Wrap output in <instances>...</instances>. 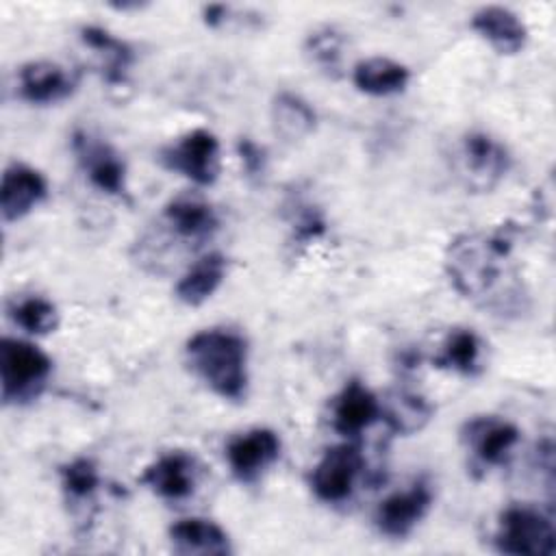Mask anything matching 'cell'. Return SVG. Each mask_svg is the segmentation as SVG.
Masks as SVG:
<instances>
[{
    "instance_id": "5bb4252c",
    "label": "cell",
    "mask_w": 556,
    "mask_h": 556,
    "mask_svg": "<svg viewBox=\"0 0 556 556\" xmlns=\"http://www.w3.org/2000/svg\"><path fill=\"white\" fill-rule=\"evenodd\" d=\"M48 198V180L33 165L13 161L0 182V213L4 222H20Z\"/></svg>"
},
{
    "instance_id": "4fadbf2b",
    "label": "cell",
    "mask_w": 556,
    "mask_h": 556,
    "mask_svg": "<svg viewBox=\"0 0 556 556\" xmlns=\"http://www.w3.org/2000/svg\"><path fill=\"white\" fill-rule=\"evenodd\" d=\"M380 419V397L358 378L345 380L330 402V421L334 432L356 439Z\"/></svg>"
},
{
    "instance_id": "83f0119b",
    "label": "cell",
    "mask_w": 556,
    "mask_h": 556,
    "mask_svg": "<svg viewBox=\"0 0 556 556\" xmlns=\"http://www.w3.org/2000/svg\"><path fill=\"white\" fill-rule=\"evenodd\" d=\"M326 232V219L321 211L306 202H295L291 215V237L298 245L317 241Z\"/></svg>"
},
{
    "instance_id": "44dd1931",
    "label": "cell",
    "mask_w": 556,
    "mask_h": 556,
    "mask_svg": "<svg viewBox=\"0 0 556 556\" xmlns=\"http://www.w3.org/2000/svg\"><path fill=\"white\" fill-rule=\"evenodd\" d=\"M228 274V258L222 252H206L178 278L174 295L185 306H200L215 295Z\"/></svg>"
},
{
    "instance_id": "3957f363",
    "label": "cell",
    "mask_w": 556,
    "mask_h": 556,
    "mask_svg": "<svg viewBox=\"0 0 556 556\" xmlns=\"http://www.w3.org/2000/svg\"><path fill=\"white\" fill-rule=\"evenodd\" d=\"M452 172L471 193H491L508 174L513 156L508 148L484 130L463 132L452 148Z\"/></svg>"
},
{
    "instance_id": "30bf717a",
    "label": "cell",
    "mask_w": 556,
    "mask_h": 556,
    "mask_svg": "<svg viewBox=\"0 0 556 556\" xmlns=\"http://www.w3.org/2000/svg\"><path fill=\"white\" fill-rule=\"evenodd\" d=\"M432 486L426 478H417L408 489L387 495L374 510V526L382 536L404 539L432 508Z\"/></svg>"
},
{
    "instance_id": "52a82bcc",
    "label": "cell",
    "mask_w": 556,
    "mask_h": 556,
    "mask_svg": "<svg viewBox=\"0 0 556 556\" xmlns=\"http://www.w3.org/2000/svg\"><path fill=\"white\" fill-rule=\"evenodd\" d=\"M365 467V456L358 443L348 439L345 443L328 447L315 463L308 476L313 495L324 504H341L354 493L356 480Z\"/></svg>"
},
{
    "instance_id": "7a4b0ae2",
    "label": "cell",
    "mask_w": 556,
    "mask_h": 556,
    "mask_svg": "<svg viewBox=\"0 0 556 556\" xmlns=\"http://www.w3.org/2000/svg\"><path fill=\"white\" fill-rule=\"evenodd\" d=\"M185 361L217 397L241 402L248 393V343L230 328H204L185 343Z\"/></svg>"
},
{
    "instance_id": "ba28073f",
    "label": "cell",
    "mask_w": 556,
    "mask_h": 556,
    "mask_svg": "<svg viewBox=\"0 0 556 556\" xmlns=\"http://www.w3.org/2000/svg\"><path fill=\"white\" fill-rule=\"evenodd\" d=\"M72 152L78 167L98 191L113 198H128L126 163L106 139L76 128L72 132Z\"/></svg>"
},
{
    "instance_id": "7402d4cb",
    "label": "cell",
    "mask_w": 556,
    "mask_h": 556,
    "mask_svg": "<svg viewBox=\"0 0 556 556\" xmlns=\"http://www.w3.org/2000/svg\"><path fill=\"white\" fill-rule=\"evenodd\" d=\"M352 83L361 93L387 98L402 93L410 83V70L389 56H367L352 67Z\"/></svg>"
},
{
    "instance_id": "277c9868",
    "label": "cell",
    "mask_w": 556,
    "mask_h": 556,
    "mask_svg": "<svg viewBox=\"0 0 556 556\" xmlns=\"http://www.w3.org/2000/svg\"><path fill=\"white\" fill-rule=\"evenodd\" d=\"M50 374L52 361L35 343L15 337L0 339V397L7 406H22L37 400Z\"/></svg>"
},
{
    "instance_id": "ffe728a7",
    "label": "cell",
    "mask_w": 556,
    "mask_h": 556,
    "mask_svg": "<svg viewBox=\"0 0 556 556\" xmlns=\"http://www.w3.org/2000/svg\"><path fill=\"white\" fill-rule=\"evenodd\" d=\"M434 417L432 402L410 389H391L384 400H380V419L393 434L410 437L421 432Z\"/></svg>"
},
{
    "instance_id": "9a60e30c",
    "label": "cell",
    "mask_w": 556,
    "mask_h": 556,
    "mask_svg": "<svg viewBox=\"0 0 556 556\" xmlns=\"http://www.w3.org/2000/svg\"><path fill=\"white\" fill-rule=\"evenodd\" d=\"M139 482L163 500H185L195 491L198 484L195 458L185 450H169L143 469Z\"/></svg>"
},
{
    "instance_id": "7c38bea8",
    "label": "cell",
    "mask_w": 556,
    "mask_h": 556,
    "mask_svg": "<svg viewBox=\"0 0 556 556\" xmlns=\"http://www.w3.org/2000/svg\"><path fill=\"white\" fill-rule=\"evenodd\" d=\"M78 89V74L48 59L28 61L17 70L20 98L35 106H50L67 100Z\"/></svg>"
},
{
    "instance_id": "f546056e",
    "label": "cell",
    "mask_w": 556,
    "mask_h": 556,
    "mask_svg": "<svg viewBox=\"0 0 556 556\" xmlns=\"http://www.w3.org/2000/svg\"><path fill=\"white\" fill-rule=\"evenodd\" d=\"M228 7L226 4H204L202 7V20L208 28H217L228 20Z\"/></svg>"
},
{
    "instance_id": "e0dca14e",
    "label": "cell",
    "mask_w": 556,
    "mask_h": 556,
    "mask_svg": "<svg viewBox=\"0 0 556 556\" xmlns=\"http://www.w3.org/2000/svg\"><path fill=\"white\" fill-rule=\"evenodd\" d=\"M471 30L497 54H519L528 43V26L519 13L502 4H484L471 13Z\"/></svg>"
},
{
    "instance_id": "4316f807",
    "label": "cell",
    "mask_w": 556,
    "mask_h": 556,
    "mask_svg": "<svg viewBox=\"0 0 556 556\" xmlns=\"http://www.w3.org/2000/svg\"><path fill=\"white\" fill-rule=\"evenodd\" d=\"M59 480L67 500L85 502L96 495L100 486V471L91 458L76 456L59 467Z\"/></svg>"
},
{
    "instance_id": "f1b7e54d",
    "label": "cell",
    "mask_w": 556,
    "mask_h": 556,
    "mask_svg": "<svg viewBox=\"0 0 556 556\" xmlns=\"http://www.w3.org/2000/svg\"><path fill=\"white\" fill-rule=\"evenodd\" d=\"M237 156L241 161V167L250 180H258L267 169V154L265 148L258 146L250 137L237 139Z\"/></svg>"
},
{
    "instance_id": "5b68a950",
    "label": "cell",
    "mask_w": 556,
    "mask_h": 556,
    "mask_svg": "<svg viewBox=\"0 0 556 556\" xmlns=\"http://www.w3.org/2000/svg\"><path fill=\"white\" fill-rule=\"evenodd\" d=\"M495 549L508 556H554L556 528L549 515L530 504H510L497 517Z\"/></svg>"
},
{
    "instance_id": "8992f818",
    "label": "cell",
    "mask_w": 556,
    "mask_h": 556,
    "mask_svg": "<svg viewBox=\"0 0 556 556\" xmlns=\"http://www.w3.org/2000/svg\"><path fill=\"white\" fill-rule=\"evenodd\" d=\"M222 148L215 132L193 128L161 150V163L189 178L198 187H211L219 178Z\"/></svg>"
},
{
    "instance_id": "603a6c76",
    "label": "cell",
    "mask_w": 556,
    "mask_h": 556,
    "mask_svg": "<svg viewBox=\"0 0 556 556\" xmlns=\"http://www.w3.org/2000/svg\"><path fill=\"white\" fill-rule=\"evenodd\" d=\"M269 119H271L274 135L287 143L306 139L317 126L315 109L300 93H293L287 89L278 91L271 98Z\"/></svg>"
},
{
    "instance_id": "d6986e66",
    "label": "cell",
    "mask_w": 556,
    "mask_h": 556,
    "mask_svg": "<svg viewBox=\"0 0 556 556\" xmlns=\"http://www.w3.org/2000/svg\"><path fill=\"white\" fill-rule=\"evenodd\" d=\"M172 549L182 556H226L232 552L228 532L204 517H185L169 526Z\"/></svg>"
},
{
    "instance_id": "2e32d148",
    "label": "cell",
    "mask_w": 556,
    "mask_h": 556,
    "mask_svg": "<svg viewBox=\"0 0 556 556\" xmlns=\"http://www.w3.org/2000/svg\"><path fill=\"white\" fill-rule=\"evenodd\" d=\"M163 222L172 235L189 243H202L219 228V217L213 204L191 191H182L165 202Z\"/></svg>"
},
{
    "instance_id": "484cf974",
    "label": "cell",
    "mask_w": 556,
    "mask_h": 556,
    "mask_svg": "<svg viewBox=\"0 0 556 556\" xmlns=\"http://www.w3.org/2000/svg\"><path fill=\"white\" fill-rule=\"evenodd\" d=\"M9 317L15 321V326L35 337L54 332L61 321L56 304L43 295L15 298L9 304Z\"/></svg>"
},
{
    "instance_id": "9c48e42d",
    "label": "cell",
    "mask_w": 556,
    "mask_h": 556,
    "mask_svg": "<svg viewBox=\"0 0 556 556\" xmlns=\"http://www.w3.org/2000/svg\"><path fill=\"white\" fill-rule=\"evenodd\" d=\"M460 441L482 467H502L517 447L519 428L497 415H473L460 426Z\"/></svg>"
},
{
    "instance_id": "8fae6325",
    "label": "cell",
    "mask_w": 556,
    "mask_h": 556,
    "mask_svg": "<svg viewBox=\"0 0 556 556\" xmlns=\"http://www.w3.org/2000/svg\"><path fill=\"white\" fill-rule=\"evenodd\" d=\"M226 463L239 482H254L280 456V437L271 428H250L228 439Z\"/></svg>"
},
{
    "instance_id": "ac0fdd59",
    "label": "cell",
    "mask_w": 556,
    "mask_h": 556,
    "mask_svg": "<svg viewBox=\"0 0 556 556\" xmlns=\"http://www.w3.org/2000/svg\"><path fill=\"white\" fill-rule=\"evenodd\" d=\"M83 43L91 48L100 59V72L104 83L111 89H126L128 87V76L130 67L135 63V50L128 41L115 37L111 30L98 26V24H85L78 30Z\"/></svg>"
},
{
    "instance_id": "cb8c5ba5",
    "label": "cell",
    "mask_w": 556,
    "mask_h": 556,
    "mask_svg": "<svg viewBox=\"0 0 556 556\" xmlns=\"http://www.w3.org/2000/svg\"><path fill=\"white\" fill-rule=\"evenodd\" d=\"M432 365L469 378L478 376L482 371V339L471 328H452Z\"/></svg>"
},
{
    "instance_id": "d4e9b609",
    "label": "cell",
    "mask_w": 556,
    "mask_h": 556,
    "mask_svg": "<svg viewBox=\"0 0 556 556\" xmlns=\"http://www.w3.org/2000/svg\"><path fill=\"white\" fill-rule=\"evenodd\" d=\"M304 56L306 61L321 72L326 78L337 80L343 74V50H345V35L332 26V24H321L315 26L306 37H304Z\"/></svg>"
},
{
    "instance_id": "6da1fadb",
    "label": "cell",
    "mask_w": 556,
    "mask_h": 556,
    "mask_svg": "<svg viewBox=\"0 0 556 556\" xmlns=\"http://www.w3.org/2000/svg\"><path fill=\"white\" fill-rule=\"evenodd\" d=\"M515 228L456 235L443 256V269L458 295L497 317L528 311V289L513 258Z\"/></svg>"
}]
</instances>
